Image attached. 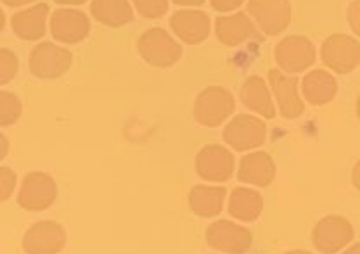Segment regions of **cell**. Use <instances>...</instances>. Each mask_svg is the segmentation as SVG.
I'll list each match as a JSON object with an SVG mask.
<instances>
[{
	"instance_id": "obj_23",
	"label": "cell",
	"mask_w": 360,
	"mask_h": 254,
	"mask_svg": "<svg viewBox=\"0 0 360 254\" xmlns=\"http://www.w3.org/2000/svg\"><path fill=\"white\" fill-rule=\"evenodd\" d=\"M262 211H264V197L260 196V192L245 187H239L232 192L229 201V213L232 218L241 222H255Z\"/></svg>"
},
{
	"instance_id": "obj_3",
	"label": "cell",
	"mask_w": 360,
	"mask_h": 254,
	"mask_svg": "<svg viewBox=\"0 0 360 254\" xmlns=\"http://www.w3.org/2000/svg\"><path fill=\"white\" fill-rule=\"evenodd\" d=\"M321 59L335 73H352L360 62V44L354 36L335 33L322 44Z\"/></svg>"
},
{
	"instance_id": "obj_9",
	"label": "cell",
	"mask_w": 360,
	"mask_h": 254,
	"mask_svg": "<svg viewBox=\"0 0 360 254\" xmlns=\"http://www.w3.org/2000/svg\"><path fill=\"white\" fill-rule=\"evenodd\" d=\"M267 137V126L260 118L250 114H238L225 126L224 140L234 151H251L260 147Z\"/></svg>"
},
{
	"instance_id": "obj_6",
	"label": "cell",
	"mask_w": 360,
	"mask_h": 254,
	"mask_svg": "<svg viewBox=\"0 0 360 254\" xmlns=\"http://www.w3.org/2000/svg\"><path fill=\"white\" fill-rule=\"evenodd\" d=\"M354 227L347 218L331 215L322 218L314 227L312 242L319 253L333 254L347 248L354 239Z\"/></svg>"
},
{
	"instance_id": "obj_25",
	"label": "cell",
	"mask_w": 360,
	"mask_h": 254,
	"mask_svg": "<svg viewBox=\"0 0 360 254\" xmlns=\"http://www.w3.org/2000/svg\"><path fill=\"white\" fill-rule=\"evenodd\" d=\"M20 71V59L7 48H0V83L6 85L13 80Z\"/></svg>"
},
{
	"instance_id": "obj_30",
	"label": "cell",
	"mask_w": 360,
	"mask_h": 254,
	"mask_svg": "<svg viewBox=\"0 0 360 254\" xmlns=\"http://www.w3.org/2000/svg\"><path fill=\"white\" fill-rule=\"evenodd\" d=\"M352 184H354L355 189H357L360 192V161H357V164H355V168H354V171H352Z\"/></svg>"
},
{
	"instance_id": "obj_13",
	"label": "cell",
	"mask_w": 360,
	"mask_h": 254,
	"mask_svg": "<svg viewBox=\"0 0 360 254\" xmlns=\"http://www.w3.org/2000/svg\"><path fill=\"white\" fill-rule=\"evenodd\" d=\"M270 87L279 104V113L286 119H296L305 113V104L298 95V78L272 69L269 73Z\"/></svg>"
},
{
	"instance_id": "obj_27",
	"label": "cell",
	"mask_w": 360,
	"mask_h": 254,
	"mask_svg": "<svg viewBox=\"0 0 360 254\" xmlns=\"http://www.w3.org/2000/svg\"><path fill=\"white\" fill-rule=\"evenodd\" d=\"M16 173H14L11 168L2 166L0 168V201L6 203L14 192V187H16Z\"/></svg>"
},
{
	"instance_id": "obj_11",
	"label": "cell",
	"mask_w": 360,
	"mask_h": 254,
	"mask_svg": "<svg viewBox=\"0 0 360 254\" xmlns=\"http://www.w3.org/2000/svg\"><path fill=\"white\" fill-rule=\"evenodd\" d=\"M66 246V232L56 222L35 223L26 230L22 251L30 254H56Z\"/></svg>"
},
{
	"instance_id": "obj_33",
	"label": "cell",
	"mask_w": 360,
	"mask_h": 254,
	"mask_svg": "<svg viewBox=\"0 0 360 254\" xmlns=\"http://www.w3.org/2000/svg\"><path fill=\"white\" fill-rule=\"evenodd\" d=\"M54 2L63 4V6H82V4H85L87 0H54Z\"/></svg>"
},
{
	"instance_id": "obj_7",
	"label": "cell",
	"mask_w": 360,
	"mask_h": 254,
	"mask_svg": "<svg viewBox=\"0 0 360 254\" xmlns=\"http://www.w3.org/2000/svg\"><path fill=\"white\" fill-rule=\"evenodd\" d=\"M276 62L286 73H302L317 59L314 44L302 35H291L276 46Z\"/></svg>"
},
{
	"instance_id": "obj_35",
	"label": "cell",
	"mask_w": 360,
	"mask_h": 254,
	"mask_svg": "<svg viewBox=\"0 0 360 254\" xmlns=\"http://www.w3.org/2000/svg\"><path fill=\"white\" fill-rule=\"evenodd\" d=\"M347 253H360V244L354 246V249H347Z\"/></svg>"
},
{
	"instance_id": "obj_1",
	"label": "cell",
	"mask_w": 360,
	"mask_h": 254,
	"mask_svg": "<svg viewBox=\"0 0 360 254\" xmlns=\"http://www.w3.org/2000/svg\"><path fill=\"white\" fill-rule=\"evenodd\" d=\"M137 51L148 65L170 68L182 58V47L165 29L151 28L137 40Z\"/></svg>"
},
{
	"instance_id": "obj_19",
	"label": "cell",
	"mask_w": 360,
	"mask_h": 254,
	"mask_svg": "<svg viewBox=\"0 0 360 254\" xmlns=\"http://www.w3.org/2000/svg\"><path fill=\"white\" fill-rule=\"evenodd\" d=\"M49 6L47 4H37L30 9L20 11L13 16L11 25L13 32L20 36L21 40L32 42V40H40L45 35V23H47Z\"/></svg>"
},
{
	"instance_id": "obj_17",
	"label": "cell",
	"mask_w": 360,
	"mask_h": 254,
	"mask_svg": "<svg viewBox=\"0 0 360 254\" xmlns=\"http://www.w3.org/2000/svg\"><path fill=\"white\" fill-rule=\"evenodd\" d=\"M215 33L224 46L236 47L246 42L250 36L257 35V29L246 13H236L231 16L217 18Z\"/></svg>"
},
{
	"instance_id": "obj_8",
	"label": "cell",
	"mask_w": 360,
	"mask_h": 254,
	"mask_svg": "<svg viewBox=\"0 0 360 254\" xmlns=\"http://www.w3.org/2000/svg\"><path fill=\"white\" fill-rule=\"evenodd\" d=\"M248 13L269 36L279 35L291 23L290 0H250Z\"/></svg>"
},
{
	"instance_id": "obj_12",
	"label": "cell",
	"mask_w": 360,
	"mask_h": 254,
	"mask_svg": "<svg viewBox=\"0 0 360 254\" xmlns=\"http://www.w3.org/2000/svg\"><path fill=\"white\" fill-rule=\"evenodd\" d=\"M196 171L202 180L227 182L234 173V156L219 144L205 145L198 152Z\"/></svg>"
},
{
	"instance_id": "obj_18",
	"label": "cell",
	"mask_w": 360,
	"mask_h": 254,
	"mask_svg": "<svg viewBox=\"0 0 360 254\" xmlns=\"http://www.w3.org/2000/svg\"><path fill=\"white\" fill-rule=\"evenodd\" d=\"M303 97L312 106H326L333 102L338 93V81L329 71L314 69L303 78Z\"/></svg>"
},
{
	"instance_id": "obj_15",
	"label": "cell",
	"mask_w": 360,
	"mask_h": 254,
	"mask_svg": "<svg viewBox=\"0 0 360 254\" xmlns=\"http://www.w3.org/2000/svg\"><path fill=\"white\" fill-rule=\"evenodd\" d=\"M175 35L189 46H200L210 35V16L202 11H179L170 18Z\"/></svg>"
},
{
	"instance_id": "obj_28",
	"label": "cell",
	"mask_w": 360,
	"mask_h": 254,
	"mask_svg": "<svg viewBox=\"0 0 360 254\" xmlns=\"http://www.w3.org/2000/svg\"><path fill=\"white\" fill-rule=\"evenodd\" d=\"M348 25H350L352 32L355 35L360 36V0H354V2L348 6Z\"/></svg>"
},
{
	"instance_id": "obj_2",
	"label": "cell",
	"mask_w": 360,
	"mask_h": 254,
	"mask_svg": "<svg viewBox=\"0 0 360 254\" xmlns=\"http://www.w3.org/2000/svg\"><path fill=\"white\" fill-rule=\"evenodd\" d=\"M234 97L224 87H208L200 92L194 102V118L202 126L217 128L234 113Z\"/></svg>"
},
{
	"instance_id": "obj_16",
	"label": "cell",
	"mask_w": 360,
	"mask_h": 254,
	"mask_svg": "<svg viewBox=\"0 0 360 254\" xmlns=\"http://www.w3.org/2000/svg\"><path fill=\"white\" fill-rule=\"evenodd\" d=\"M238 178L245 184L257 187H267L276 178V163L267 152L257 151L250 152L241 159Z\"/></svg>"
},
{
	"instance_id": "obj_24",
	"label": "cell",
	"mask_w": 360,
	"mask_h": 254,
	"mask_svg": "<svg viewBox=\"0 0 360 254\" xmlns=\"http://www.w3.org/2000/svg\"><path fill=\"white\" fill-rule=\"evenodd\" d=\"M21 100L11 92H0V125L9 126L20 119Z\"/></svg>"
},
{
	"instance_id": "obj_22",
	"label": "cell",
	"mask_w": 360,
	"mask_h": 254,
	"mask_svg": "<svg viewBox=\"0 0 360 254\" xmlns=\"http://www.w3.org/2000/svg\"><path fill=\"white\" fill-rule=\"evenodd\" d=\"M90 13L101 25L120 28L134 21V11L129 0H92Z\"/></svg>"
},
{
	"instance_id": "obj_36",
	"label": "cell",
	"mask_w": 360,
	"mask_h": 254,
	"mask_svg": "<svg viewBox=\"0 0 360 254\" xmlns=\"http://www.w3.org/2000/svg\"><path fill=\"white\" fill-rule=\"evenodd\" d=\"M357 116H359V119H360V95L357 97Z\"/></svg>"
},
{
	"instance_id": "obj_4",
	"label": "cell",
	"mask_w": 360,
	"mask_h": 254,
	"mask_svg": "<svg viewBox=\"0 0 360 254\" xmlns=\"http://www.w3.org/2000/svg\"><path fill=\"white\" fill-rule=\"evenodd\" d=\"M71 62H73V55L68 48L51 42H42L32 51L30 71L33 76L42 78V80H54L70 71Z\"/></svg>"
},
{
	"instance_id": "obj_21",
	"label": "cell",
	"mask_w": 360,
	"mask_h": 254,
	"mask_svg": "<svg viewBox=\"0 0 360 254\" xmlns=\"http://www.w3.org/2000/svg\"><path fill=\"white\" fill-rule=\"evenodd\" d=\"M227 190L224 187L196 185L189 194V206L201 218H215L222 213Z\"/></svg>"
},
{
	"instance_id": "obj_26",
	"label": "cell",
	"mask_w": 360,
	"mask_h": 254,
	"mask_svg": "<svg viewBox=\"0 0 360 254\" xmlns=\"http://www.w3.org/2000/svg\"><path fill=\"white\" fill-rule=\"evenodd\" d=\"M135 9L148 20H158L168 11V0H134Z\"/></svg>"
},
{
	"instance_id": "obj_34",
	"label": "cell",
	"mask_w": 360,
	"mask_h": 254,
	"mask_svg": "<svg viewBox=\"0 0 360 254\" xmlns=\"http://www.w3.org/2000/svg\"><path fill=\"white\" fill-rule=\"evenodd\" d=\"M0 140H2V149H4V151H2V156H0V158H6V154H7V140H6V137H4V135H0Z\"/></svg>"
},
{
	"instance_id": "obj_10",
	"label": "cell",
	"mask_w": 360,
	"mask_h": 254,
	"mask_svg": "<svg viewBox=\"0 0 360 254\" xmlns=\"http://www.w3.org/2000/svg\"><path fill=\"white\" fill-rule=\"evenodd\" d=\"M206 242L210 248L219 253L241 254L251 248L253 235L245 227L236 225L227 220H219L206 230Z\"/></svg>"
},
{
	"instance_id": "obj_14",
	"label": "cell",
	"mask_w": 360,
	"mask_h": 254,
	"mask_svg": "<svg viewBox=\"0 0 360 254\" xmlns=\"http://www.w3.org/2000/svg\"><path fill=\"white\" fill-rule=\"evenodd\" d=\"M51 32L63 44H78L90 33L87 14L77 9H58L51 18Z\"/></svg>"
},
{
	"instance_id": "obj_32",
	"label": "cell",
	"mask_w": 360,
	"mask_h": 254,
	"mask_svg": "<svg viewBox=\"0 0 360 254\" xmlns=\"http://www.w3.org/2000/svg\"><path fill=\"white\" fill-rule=\"evenodd\" d=\"M2 2L9 7H21V6H25V4L33 2V0H2Z\"/></svg>"
},
{
	"instance_id": "obj_31",
	"label": "cell",
	"mask_w": 360,
	"mask_h": 254,
	"mask_svg": "<svg viewBox=\"0 0 360 254\" xmlns=\"http://www.w3.org/2000/svg\"><path fill=\"white\" fill-rule=\"evenodd\" d=\"M174 4L177 6H202L205 0H174Z\"/></svg>"
},
{
	"instance_id": "obj_20",
	"label": "cell",
	"mask_w": 360,
	"mask_h": 254,
	"mask_svg": "<svg viewBox=\"0 0 360 254\" xmlns=\"http://www.w3.org/2000/svg\"><path fill=\"white\" fill-rule=\"evenodd\" d=\"M241 102L248 109L264 116L265 119L276 118V106H274L272 97H270L267 85L262 76L253 74L245 81L241 88Z\"/></svg>"
},
{
	"instance_id": "obj_29",
	"label": "cell",
	"mask_w": 360,
	"mask_h": 254,
	"mask_svg": "<svg viewBox=\"0 0 360 254\" xmlns=\"http://www.w3.org/2000/svg\"><path fill=\"white\" fill-rule=\"evenodd\" d=\"M210 2H212L213 9L219 11V13H231V11L241 7L245 0H210Z\"/></svg>"
},
{
	"instance_id": "obj_5",
	"label": "cell",
	"mask_w": 360,
	"mask_h": 254,
	"mask_svg": "<svg viewBox=\"0 0 360 254\" xmlns=\"http://www.w3.org/2000/svg\"><path fill=\"white\" fill-rule=\"evenodd\" d=\"M58 197V185L51 175L44 171H32L25 177L18 194V204L26 211H44Z\"/></svg>"
}]
</instances>
